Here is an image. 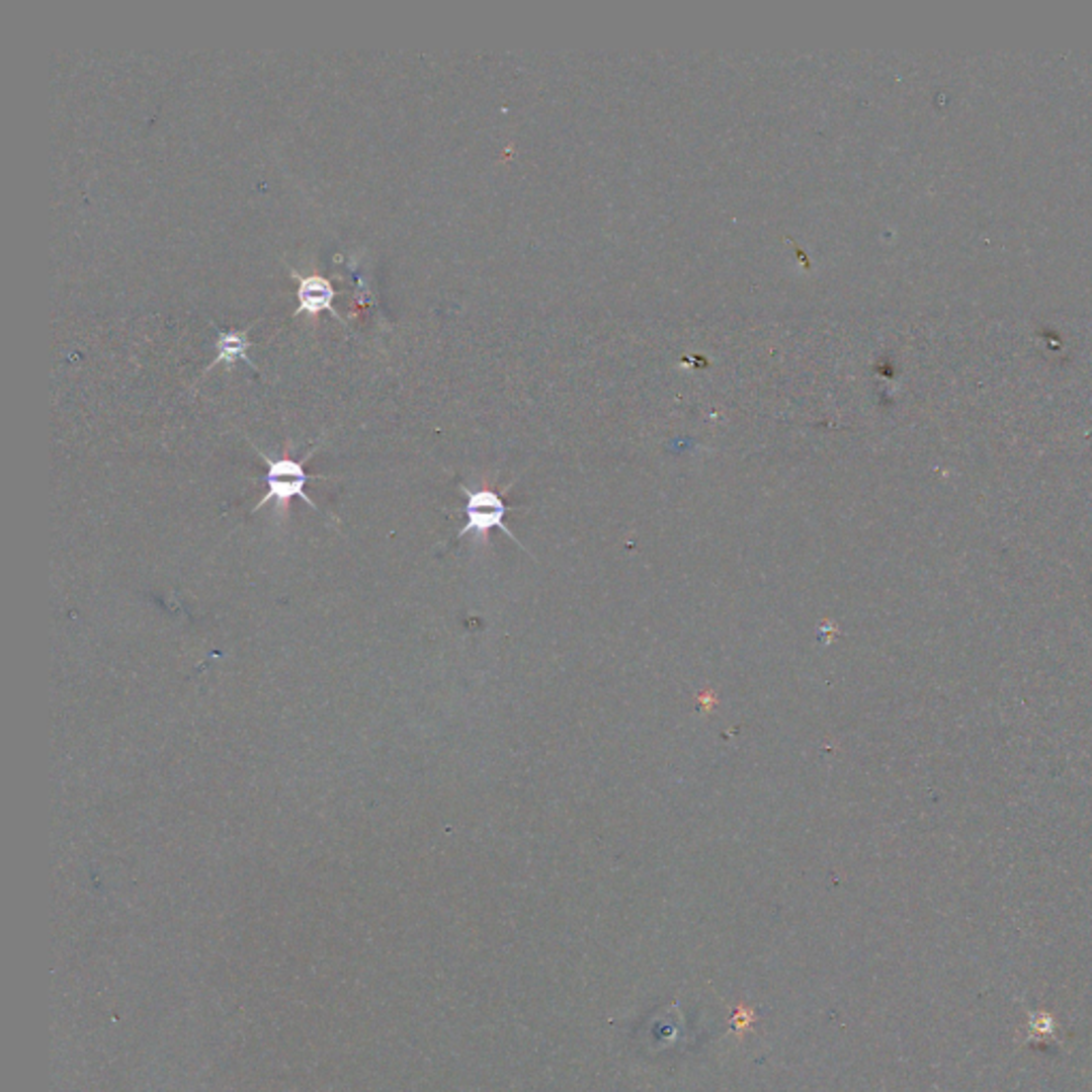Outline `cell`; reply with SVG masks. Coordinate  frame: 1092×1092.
Returning <instances> with one entry per match:
<instances>
[{
	"label": "cell",
	"instance_id": "6da1fadb",
	"mask_svg": "<svg viewBox=\"0 0 1092 1092\" xmlns=\"http://www.w3.org/2000/svg\"><path fill=\"white\" fill-rule=\"evenodd\" d=\"M256 453H259L261 460L267 463V476H265L267 493L261 497V502L252 508V512L261 510L272 502L280 510H285L293 497H299V500H303L307 506H312L316 510V504H314L312 497L305 493V487L312 478H322V476H309L305 471V467H303V462H294V460H291V457L272 460V457H267L259 449H256Z\"/></svg>",
	"mask_w": 1092,
	"mask_h": 1092
},
{
	"label": "cell",
	"instance_id": "3957f363",
	"mask_svg": "<svg viewBox=\"0 0 1092 1092\" xmlns=\"http://www.w3.org/2000/svg\"><path fill=\"white\" fill-rule=\"evenodd\" d=\"M291 278H294L296 282H299V291H296V299H299V307L294 309L293 316H299L303 312H307L309 318H316L320 312H331L337 320H342V314L335 312L333 307V299H335V289L331 285V280L320 276V274H309V276H301L296 274L294 269L291 267Z\"/></svg>",
	"mask_w": 1092,
	"mask_h": 1092
},
{
	"label": "cell",
	"instance_id": "277c9868",
	"mask_svg": "<svg viewBox=\"0 0 1092 1092\" xmlns=\"http://www.w3.org/2000/svg\"><path fill=\"white\" fill-rule=\"evenodd\" d=\"M248 331L250 329L241 331V333L239 331H218V340H215V350H218V355H215V359H213L211 366L208 368V372L213 366H218V363H224L226 368H231L233 363H237V361H244L254 372H259L256 363H252L248 359V348L252 346L248 342Z\"/></svg>",
	"mask_w": 1092,
	"mask_h": 1092
},
{
	"label": "cell",
	"instance_id": "7a4b0ae2",
	"mask_svg": "<svg viewBox=\"0 0 1092 1092\" xmlns=\"http://www.w3.org/2000/svg\"><path fill=\"white\" fill-rule=\"evenodd\" d=\"M462 491L467 497V502H465V525L460 530V534H457V538H465L467 534L484 536V534H489L493 528H497L519 545L515 534H512L504 523L508 508H506V504H504V500L500 495H497L491 489L469 491L467 487H462Z\"/></svg>",
	"mask_w": 1092,
	"mask_h": 1092
},
{
	"label": "cell",
	"instance_id": "5b68a950",
	"mask_svg": "<svg viewBox=\"0 0 1092 1092\" xmlns=\"http://www.w3.org/2000/svg\"><path fill=\"white\" fill-rule=\"evenodd\" d=\"M753 1022H756V1014H753V1011L747 1009V1007H738V1009H736V1016H734V1020H732V1029H734L738 1035H743L747 1029H751V1024H753Z\"/></svg>",
	"mask_w": 1092,
	"mask_h": 1092
}]
</instances>
